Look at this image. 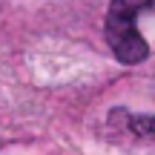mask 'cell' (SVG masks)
<instances>
[{"instance_id":"6da1fadb","label":"cell","mask_w":155,"mask_h":155,"mask_svg":"<svg viewBox=\"0 0 155 155\" xmlns=\"http://www.w3.org/2000/svg\"><path fill=\"white\" fill-rule=\"evenodd\" d=\"M150 6L152 0H112L106 15V40L121 63H141L150 55V46L135 26L138 15Z\"/></svg>"},{"instance_id":"7a4b0ae2","label":"cell","mask_w":155,"mask_h":155,"mask_svg":"<svg viewBox=\"0 0 155 155\" xmlns=\"http://www.w3.org/2000/svg\"><path fill=\"white\" fill-rule=\"evenodd\" d=\"M129 124H132V129H135L138 135H147V138L155 141V115H152V118H132Z\"/></svg>"}]
</instances>
